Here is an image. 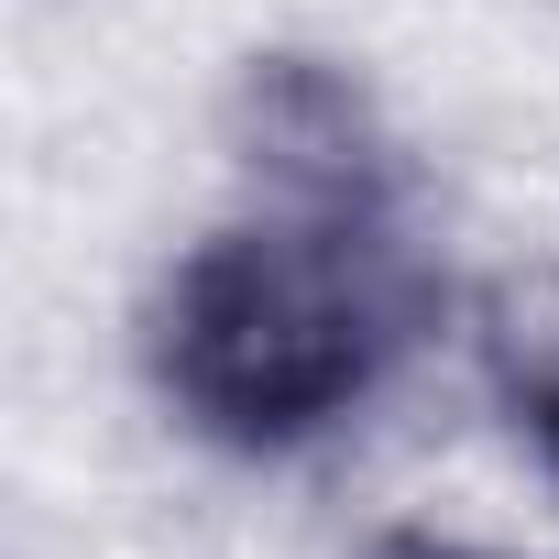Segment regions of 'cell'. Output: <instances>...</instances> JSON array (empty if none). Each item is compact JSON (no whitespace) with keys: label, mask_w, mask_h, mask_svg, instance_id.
<instances>
[{"label":"cell","mask_w":559,"mask_h":559,"mask_svg":"<svg viewBox=\"0 0 559 559\" xmlns=\"http://www.w3.org/2000/svg\"><path fill=\"white\" fill-rule=\"evenodd\" d=\"M526 428H537V450H548V472H559V373L526 395Z\"/></svg>","instance_id":"3957f363"},{"label":"cell","mask_w":559,"mask_h":559,"mask_svg":"<svg viewBox=\"0 0 559 559\" xmlns=\"http://www.w3.org/2000/svg\"><path fill=\"white\" fill-rule=\"evenodd\" d=\"M362 559H515V548H472V537H428V526H395V537H373Z\"/></svg>","instance_id":"7a4b0ae2"},{"label":"cell","mask_w":559,"mask_h":559,"mask_svg":"<svg viewBox=\"0 0 559 559\" xmlns=\"http://www.w3.org/2000/svg\"><path fill=\"white\" fill-rule=\"evenodd\" d=\"M450 286L373 99L319 56L241 78V209L198 230L143 308L154 395L241 461L341 439L439 330Z\"/></svg>","instance_id":"6da1fadb"}]
</instances>
